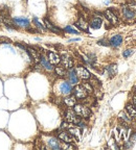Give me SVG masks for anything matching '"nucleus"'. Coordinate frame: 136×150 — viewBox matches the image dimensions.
Returning <instances> with one entry per match:
<instances>
[{
	"mask_svg": "<svg viewBox=\"0 0 136 150\" xmlns=\"http://www.w3.org/2000/svg\"><path fill=\"white\" fill-rule=\"evenodd\" d=\"M47 59L52 65H59L61 63V56L59 55L58 53H54V52H48L47 54Z\"/></svg>",
	"mask_w": 136,
	"mask_h": 150,
	"instance_id": "obj_14",
	"label": "nucleus"
},
{
	"mask_svg": "<svg viewBox=\"0 0 136 150\" xmlns=\"http://www.w3.org/2000/svg\"><path fill=\"white\" fill-rule=\"evenodd\" d=\"M83 87L85 88V90H86L88 93H91L92 91H93V88H92V84L89 83V82H84V83L82 84Z\"/></svg>",
	"mask_w": 136,
	"mask_h": 150,
	"instance_id": "obj_28",
	"label": "nucleus"
},
{
	"mask_svg": "<svg viewBox=\"0 0 136 150\" xmlns=\"http://www.w3.org/2000/svg\"><path fill=\"white\" fill-rule=\"evenodd\" d=\"M33 22H34V24H35V26L36 27L39 29V30H41V31H46V27H45V25H43L42 23H41L39 20H38V18H34L33 19Z\"/></svg>",
	"mask_w": 136,
	"mask_h": 150,
	"instance_id": "obj_25",
	"label": "nucleus"
},
{
	"mask_svg": "<svg viewBox=\"0 0 136 150\" xmlns=\"http://www.w3.org/2000/svg\"><path fill=\"white\" fill-rule=\"evenodd\" d=\"M67 130L69 131V134L73 137L74 139L80 140L82 138V130L79 126H75V125H69V127L67 128Z\"/></svg>",
	"mask_w": 136,
	"mask_h": 150,
	"instance_id": "obj_11",
	"label": "nucleus"
},
{
	"mask_svg": "<svg viewBox=\"0 0 136 150\" xmlns=\"http://www.w3.org/2000/svg\"><path fill=\"white\" fill-rule=\"evenodd\" d=\"M118 117H120V119L122 120V121H124V123H130V122H131V117H130L129 114H127V112H122L120 115H118Z\"/></svg>",
	"mask_w": 136,
	"mask_h": 150,
	"instance_id": "obj_26",
	"label": "nucleus"
},
{
	"mask_svg": "<svg viewBox=\"0 0 136 150\" xmlns=\"http://www.w3.org/2000/svg\"><path fill=\"white\" fill-rule=\"evenodd\" d=\"M135 141H136V132H134V134L131 136V138H130V142H132V143H134Z\"/></svg>",
	"mask_w": 136,
	"mask_h": 150,
	"instance_id": "obj_31",
	"label": "nucleus"
},
{
	"mask_svg": "<svg viewBox=\"0 0 136 150\" xmlns=\"http://www.w3.org/2000/svg\"><path fill=\"white\" fill-rule=\"evenodd\" d=\"M44 24H45L46 29H49V30L52 31V33H62L61 29H60L59 27H57L56 25H54V24H52L48 19H46V18L44 19Z\"/></svg>",
	"mask_w": 136,
	"mask_h": 150,
	"instance_id": "obj_19",
	"label": "nucleus"
},
{
	"mask_svg": "<svg viewBox=\"0 0 136 150\" xmlns=\"http://www.w3.org/2000/svg\"><path fill=\"white\" fill-rule=\"evenodd\" d=\"M133 104L136 106V94H134V96H133Z\"/></svg>",
	"mask_w": 136,
	"mask_h": 150,
	"instance_id": "obj_33",
	"label": "nucleus"
},
{
	"mask_svg": "<svg viewBox=\"0 0 136 150\" xmlns=\"http://www.w3.org/2000/svg\"><path fill=\"white\" fill-rule=\"evenodd\" d=\"M133 53H134L133 49H127V50H125V51L122 52V55H124L125 59H128V57H129V56H131Z\"/></svg>",
	"mask_w": 136,
	"mask_h": 150,
	"instance_id": "obj_29",
	"label": "nucleus"
},
{
	"mask_svg": "<svg viewBox=\"0 0 136 150\" xmlns=\"http://www.w3.org/2000/svg\"><path fill=\"white\" fill-rule=\"evenodd\" d=\"M67 76H68V79H69V82L71 84L75 86V84L79 83V77H77V73H75V71L72 68L69 69V71L67 72Z\"/></svg>",
	"mask_w": 136,
	"mask_h": 150,
	"instance_id": "obj_18",
	"label": "nucleus"
},
{
	"mask_svg": "<svg viewBox=\"0 0 136 150\" xmlns=\"http://www.w3.org/2000/svg\"><path fill=\"white\" fill-rule=\"evenodd\" d=\"M105 17L111 24H113V25H116V24L118 23V21H120V20H118L117 14H115L112 9H107L105 12Z\"/></svg>",
	"mask_w": 136,
	"mask_h": 150,
	"instance_id": "obj_10",
	"label": "nucleus"
},
{
	"mask_svg": "<svg viewBox=\"0 0 136 150\" xmlns=\"http://www.w3.org/2000/svg\"><path fill=\"white\" fill-rule=\"evenodd\" d=\"M65 117H66L67 122L68 123H70V124L77 125L81 122V117H79L73 110H68L65 114Z\"/></svg>",
	"mask_w": 136,
	"mask_h": 150,
	"instance_id": "obj_3",
	"label": "nucleus"
},
{
	"mask_svg": "<svg viewBox=\"0 0 136 150\" xmlns=\"http://www.w3.org/2000/svg\"><path fill=\"white\" fill-rule=\"evenodd\" d=\"M75 26H77L80 30L85 31V33H88V30H89V24H88V22L83 18H81L79 21L75 22Z\"/></svg>",
	"mask_w": 136,
	"mask_h": 150,
	"instance_id": "obj_16",
	"label": "nucleus"
},
{
	"mask_svg": "<svg viewBox=\"0 0 136 150\" xmlns=\"http://www.w3.org/2000/svg\"><path fill=\"white\" fill-rule=\"evenodd\" d=\"M58 138H59L61 141H63L64 143H68V144H72L75 141V139L73 138L70 134H69V131L68 130L59 131V134H58Z\"/></svg>",
	"mask_w": 136,
	"mask_h": 150,
	"instance_id": "obj_8",
	"label": "nucleus"
},
{
	"mask_svg": "<svg viewBox=\"0 0 136 150\" xmlns=\"http://www.w3.org/2000/svg\"><path fill=\"white\" fill-rule=\"evenodd\" d=\"M64 103H65L67 106H69V108H72V106L75 105V103H77V98H75L74 96H69V95H67V97L64 99Z\"/></svg>",
	"mask_w": 136,
	"mask_h": 150,
	"instance_id": "obj_21",
	"label": "nucleus"
},
{
	"mask_svg": "<svg viewBox=\"0 0 136 150\" xmlns=\"http://www.w3.org/2000/svg\"><path fill=\"white\" fill-rule=\"evenodd\" d=\"M129 7H130V8H132V9H133L134 12H136V2L131 3V4L129 5Z\"/></svg>",
	"mask_w": 136,
	"mask_h": 150,
	"instance_id": "obj_32",
	"label": "nucleus"
},
{
	"mask_svg": "<svg viewBox=\"0 0 136 150\" xmlns=\"http://www.w3.org/2000/svg\"><path fill=\"white\" fill-rule=\"evenodd\" d=\"M72 93L73 96L77 99H85L88 95V92L85 90L83 86H80V84H75L74 89H72Z\"/></svg>",
	"mask_w": 136,
	"mask_h": 150,
	"instance_id": "obj_5",
	"label": "nucleus"
},
{
	"mask_svg": "<svg viewBox=\"0 0 136 150\" xmlns=\"http://www.w3.org/2000/svg\"><path fill=\"white\" fill-rule=\"evenodd\" d=\"M106 71H107V73H108V75L110 77H113L117 73V66L116 65L108 66V67H106Z\"/></svg>",
	"mask_w": 136,
	"mask_h": 150,
	"instance_id": "obj_23",
	"label": "nucleus"
},
{
	"mask_svg": "<svg viewBox=\"0 0 136 150\" xmlns=\"http://www.w3.org/2000/svg\"><path fill=\"white\" fill-rule=\"evenodd\" d=\"M126 110H127L128 114H129V116L131 118H133V119H136V106L134 105V104H127V106H126Z\"/></svg>",
	"mask_w": 136,
	"mask_h": 150,
	"instance_id": "obj_22",
	"label": "nucleus"
},
{
	"mask_svg": "<svg viewBox=\"0 0 136 150\" xmlns=\"http://www.w3.org/2000/svg\"><path fill=\"white\" fill-rule=\"evenodd\" d=\"M73 110L81 118H88L90 116V114H91L89 108H87L86 105H83V104H75Z\"/></svg>",
	"mask_w": 136,
	"mask_h": 150,
	"instance_id": "obj_2",
	"label": "nucleus"
},
{
	"mask_svg": "<svg viewBox=\"0 0 136 150\" xmlns=\"http://www.w3.org/2000/svg\"><path fill=\"white\" fill-rule=\"evenodd\" d=\"M97 44L102 45V46H108V45H109V41L106 40V39H102V40L97 41Z\"/></svg>",
	"mask_w": 136,
	"mask_h": 150,
	"instance_id": "obj_30",
	"label": "nucleus"
},
{
	"mask_svg": "<svg viewBox=\"0 0 136 150\" xmlns=\"http://www.w3.org/2000/svg\"><path fill=\"white\" fill-rule=\"evenodd\" d=\"M40 63H41V66H42L44 69H46L47 71H52V70H54V65H52V64L48 61V59H46L45 56L41 55Z\"/></svg>",
	"mask_w": 136,
	"mask_h": 150,
	"instance_id": "obj_20",
	"label": "nucleus"
},
{
	"mask_svg": "<svg viewBox=\"0 0 136 150\" xmlns=\"http://www.w3.org/2000/svg\"><path fill=\"white\" fill-rule=\"evenodd\" d=\"M26 52H27V54L29 55V57L34 59L35 63H37V64L40 63L41 54L39 53L38 50H36V49H34V48H31V47H29V48H26Z\"/></svg>",
	"mask_w": 136,
	"mask_h": 150,
	"instance_id": "obj_12",
	"label": "nucleus"
},
{
	"mask_svg": "<svg viewBox=\"0 0 136 150\" xmlns=\"http://www.w3.org/2000/svg\"><path fill=\"white\" fill-rule=\"evenodd\" d=\"M102 23H103V21H102L101 17L93 16L91 19V21H90V23H89V26L91 28H93V29H99V28L102 26Z\"/></svg>",
	"mask_w": 136,
	"mask_h": 150,
	"instance_id": "obj_17",
	"label": "nucleus"
},
{
	"mask_svg": "<svg viewBox=\"0 0 136 150\" xmlns=\"http://www.w3.org/2000/svg\"><path fill=\"white\" fill-rule=\"evenodd\" d=\"M61 62H62V66L65 67L66 69H71L73 67V61L70 56H68L67 54H64L61 57Z\"/></svg>",
	"mask_w": 136,
	"mask_h": 150,
	"instance_id": "obj_15",
	"label": "nucleus"
},
{
	"mask_svg": "<svg viewBox=\"0 0 136 150\" xmlns=\"http://www.w3.org/2000/svg\"><path fill=\"white\" fill-rule=\"evenodd\" d=\"M122 37L120 35H115L111 38L110 40H109V45H111L112 47L114 48H117L122 45Z\"/></svg>",
	"mask_w": 136,
	"mask_h": 150,
	"instance_id": "obj_13",
	"label": "nucleus"
},
{
	"mask_svg": "<svg viewBox=\"0 0 136 150\" xmlns=\"http://www.w3.org/2000/svg\"><path fill=\"white\" fill-rule=\"evenodd\" d=\"M75 73H77V77L81 78V79H83V80H87L91 77L89 71L87 70L85 67H83V66H79V67H77V69H75Z\"/></svg>",
	"mask_w": 136,
	"mask_h": 150,
	"instance_id": "obj_9",
	"label": "nucleus"
},
{
	"mask_svg": "<svg viewBox=\"0 0 136 150\" xmlns=\"http://www.w3.org/2000/svg\"><path fill=\"white\" fill-rule=\"evenodd\" d=\"M54 71H56L57 75H59V76H65V75H67L66 68H65V67H63V66L56 67V68H54Z\"/></svg>",
	"mask_w": 136,
	"mask_h": 150,
	"instance_id": "obj_24",
	"label": "nucleus"
},
{
	"mask_svg": "<svg viewBox=\"0 0 136 150\" xmlns=\"http://www.w3.org/2000/svg\"><path fill=\"white\" fill-rule=\"evenodd\" d=\"M122 13L124 19L127 21H133L136 19V12H134L133 9L130 8L129 6H122Z\"/></svg>",
	"mask_w": 136,
	"mask_h": 150,
	"instance_id": "obj_7",
	"label": "nucleus"
},
{
	"mask_svg": "<svg viewBox=\"0 0 136 150\" xmlns=\"http://www.w3.org/2000/svg\"><path fill=\"white\" fill-rule=\"evenodd\" d=\"M13 22L17 27L24 28V29L31 27V21H29V19L25 18V17H15L13 18Z\"/></svg>",
	"mask_w": 136,
	"mask_h": 150,
	"instance_id": "obj_1",
	"label": "nucleus"
},
{
	"mask_svg": "<svg viewBox=\"0 0 136 150\" xmlns=\"http://www.w3.org/2000/svg\"><path fill=\"white\" fill-rule=\"evenodd\" d=\"M45 144H46V148H50V149H61L62 144L61 142H59V140L54 137H47L45 140Z\"/></svg>",
	"mask_w": 136,
	"mask_h": 150,
	"instance_id": "obj_4",
	"label": "nucleus"
},
{
	"mask_svg": "<svg viewBox=\"0 0 136 150\" xmlns=\"http://www.w3.org/2000/svg\"><path fill=\"white\" fill-rule=\"evenodd\" d=\"M0 22H1V18H0Z\"/></svg>",
	"mask_w": 136,
	"mask_h": 150,
	"instance_id": "obj_34",
	"label": "nucleus"
},
{
	"mask_svg": "<svg viewBox=\"0 0 136 150\" xmlns=\"http://www.w3.org/2000/svg\"><path fill=\"white\" fill-rule=\"evenodd\" d=\"M59 92L62 94V95H70L71 92H72V84L69 81H61L59 83Z\"/></svg>",
	"mask_w": 136,
	"mask_h": 150,
	"instance_id": "obj_6",
	"label": "nucleus"
},
{
	"mask_svg": "<svg viewBox=\"0 0 136 150\" xmlns=\"http://www.w3.org/2000/svg\"><path fill=\"white\" fill-rule=\"evenodd\" d=\"M64 31H66L67 33H71V35H80V33L77 30H75L74 28H72L70 25L66 26V27L64 28Z\"/></svg>",
	"mask_w": 136,
	"mask_h": 150,
	"instance_id": "obj_27",
	"label": "nucleus"
}]
</instances>
